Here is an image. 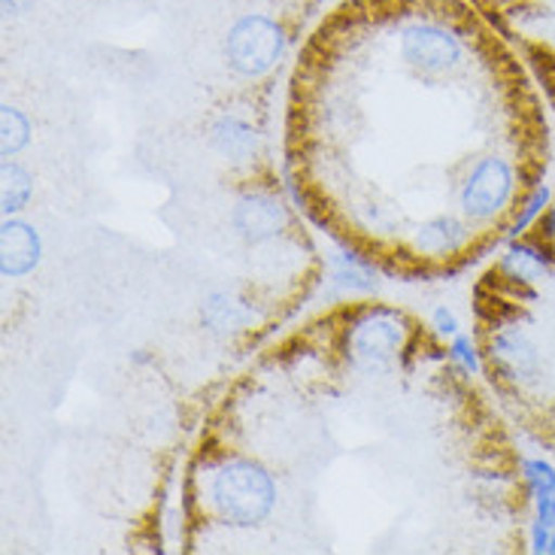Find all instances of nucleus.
<instances>
[{
  "instance_id": "obj_1",
  "label": "nucleus",
  "mask_w": 555,
  "mask_h": 555,
  "mask_svg": "<svg viewBox=\"0 0 555 555\" xmlns=\"http://www.w3.org/2000/svg\"><path fill=\"white\" fill-rule=\"evenodd\" d=\"M216 507L234 526H253L261 522L273 507V482L261 467L249 462H231L212 482Z\"/></svg>"
},
{
  "instance_id": "obj_2",
  "label": "nucleus",
  "mask_w": 555,
  "mask_h": 555,
  "mask_svg": "<svg viewBox=\"0 0 555 555\" xmlns=\"http://www.w3.org/2000/svg\"><path fill=\"white\" fill-rule=\"evenodd\" d=\"M225 52L241 76H264L283 59L285 34L268 15H243L228 30Z\"/></svg>"
},
{
  "instance_id": "obj_3",
  "label": "nucleus",
  "mask_w": 555,
  "mask_h": 555,
  "mask_svg": "<svg viewBox=\"0 0 555 555\" xmlns=\"http://www.w3.org/2000/svg\"><path fill=\"white\" fill-rule=\"evenodd\" d=\"M513 192V170L504 158H486L462 189V207L470 219H492Z\"/></svg>"
},
{
  "instance_id": "obj_4",
  "label": "nucleus",
  "mask_w": 555,
  "mask_h": 555,
  "mask_svg": "<svg viewBox=\"0 0 555 555\" xmlns=\"http://www.w3.org/2000/svg\"><path fill=\"white\" fill-rule=\"evenodd\" d=\"M401 344H404V328L398 315L383 313V310L364 315L352 331V356L361 367H371V371L389 364Z\"/></svg>"
},
{
  "instance_id": "obj_5",
  "label": "nucleus",
  "mask_w": 555,
  "mask_h": 555,
  "mask_svg": "<svg viewBox=\"0 0 555 555\" xmlns=\"http://www.w3.org/2000/svg\"><path fill=\"white\" fill-rule=\"evenodd\" d=\"M401 55L416 70L440 74V70H447V67H452L459 61L462 46H459V40L452 37L450 30L440 28V25H413L401 37Z\"/></svg>"
},
{
  "instance_id": "obj_6",
  "label": "nucleus",
  "mask_w": 555,
  "mask_h": 555,
  "mask_svg": "<svg viewBox=\"0 0 555 555\" xmlns=\"http://www.w3.org/2000/svg\"><path fill=\"white\" fill-rule=\"evenodd\" d=\"M492 359L511 379H534L538 367H541L538 346L531 344V337L519 328L498 331L492 340Z\"/></svg>"
},
{
  "instance_id": "obj_7",
  "label": "nucleus",
  "mask_w": 555,
  "mask_h": 555,
  "mask_svg": "<svg viewBox=\"0 0 555 555\" xmlns=\"http://www.w3.org/2000/svg\"><path fill=\"white\" fill-rule=\"evenodd\" d=\"M285 222V210L280 201L268 195H246L234 210V225L241 228L246 241H264L276 234Z\"/></svg>"
},
{
  "instance_id": "obj_8",
  "label": "nucleus",
  "mask_w": 555,
  "mask_h": 555,
  "mask_svg": "<svg viewBox=\"0 0 555 555\" xmlns=\"http://www.w3.org/2000/svg\"><path fill=\"white\" fill-rule=\"evenodd\" d=\"M40 261V237L25 222L3 225V273L22 276Z\"/></svg>"
},
{
  "instance_id": "obj_9",
  "label": "nucleus",
  "mask_w": 555,
  "mask_h": 555,
  "mask_svg": "<svg viewBox=\"0 0 555 555\" xmlns=\"http://www.w3.org/2000/svg\"><path fill=\"white\" fill-rule=\"evenodd\" d=\"M504 271L511 273L519 283H541L553 273V258L546 249L534 246V243H513L504 253Z\"/></svg>"
},
{
  "instance_id": "obj_10",
  "label": "nucleus",
  "mask_w": 555,
  "mask_h": 555,
  "mask_svg": "<svg viewBox=\"0 0 555 555\" xmlns=\"http://www.w3.org/2000/svg\"><path fill=\"white\" fill-rule=\"evenodd\" d=\"M462 241H465V225L450 219V216H440V219L425 222L420 228V234H416V246H420L422 253H431V256L452 253Z\"/></svg>"
},
{
  "instance_id": "obj_11",
  "label": "nucleus",
  "mask_w": 555,
  "mask_h": 555,
  "mask_svg": "<svg viewBox=\"0 0 555 555\" xmlns=\"http://www.w3.org/2000/svg\"><path fill=\"white\" fill-rule=\"evenodd\" d=\"M212 143H216V150L222 152V155L234 158V162H243L256 150V134L243 121L222 119L212 128Z\"/></svg>"
},
{
  "instance_id": "obj_12",
  "label": "nucleus",
  "mask_w": 555,
  "mask_h": 555,
  "mask_svg": "<svg viewBox=\"0 0 555 555\" xmlns=\"http://www.w3.org/2000/svg\"><path fill=\"white\" fill-rule=\"evenodd\" d=\"M204 319H207V325L216 331H234L243 328L253 313L243 307L241 300H234L231 295H212L207 304H204Z\"/></svg>"
},
{
  "instance_id": "obj_13",
  "label": "nucleus",
  "mask_w": 555,
  "mask_h": 555,
  "mask_svg": "<svg viewBox=\"0 0 555 555\" xmlns=\"http://www.w3.org/2000/svg\"><path fill=\"white\" fill-rule=\"evenodd\" d=\"M30 195V180L28 173L22 170L18 165H10V158H7V165H3V212L10 216V212H18L25 207V201Z\"/></svg>"
},
{
  "instance_id": "obj_14",
  "label": "nucleus",
  "mask_w": 555,
  "mask_h": 555,
  "mask_svg": "<svg viewBox=\"0 0 555 555\" xmlns=\"http://www.w3.org/2000/svg\"><path fill=\"white\" fill-rule=\"evenodd\" d=\"M531 550L555 555V495L538 501V519L531 528Z\"/></svg>"
},
{
  "instance_id": "obj_15",
  "label": "nucleus",
  "mask_w": 555,
  "mask_h": 555,
  "mask_svg": "<svg viewBox=\"0 0 555 555\" xmlns=\"http://www.w3.org/2000/svg\"><path fill=\"white\" fill-rule=\"evenodd\" d=\"M28 143V121L18 109L3 106V155L10 158Z\"/></svg>"
},
{
  "instance_id": "obj_16",
  "label": "nucleus",
  "mask_w": 555,
  "mask_h": 555,
  "mask_svg": "<svg viewBox=\"0 0 555 555\" xmlns=\"http://www.w3.org/2000/svg\"><path fill=\"white\" fill-rule=\"evenodd\" d=\"M526 470V480L531 486V492L538 501H546V498L555 495V467L541 462V459H534V462H526L522 465Z\"/></svg>"
},
{
  "instance_id": "obj_17",
  "label": "nucleus",
  "mask_w": 555,
  "mask_h": 555,
  "mask_svg": "<svg viewBox=\"0 0 555 555\" xmlns=\"http://www.w3.org/2000/svg\"><path fill=\"white\" fill-rule=\"evenodd\" d=\"M337 280L344 285H352V288H371L374 285L371 271L361 264L359 258L352 256H340V261H337Z\"/></svg>"
},
{
  "instance_id": "obj_18",
  "label": "nucleus",
  "mask_w": 555,
  "mask_h": 555,
  "mask_svg": "<svg viewBox=\"0 0 555 555\" xmlns=\"http://www.w3.org/2000/svg\"><path fill=\"white\" fill-rule=\"evenodd\" d=\"M546 204H550V189H546V185H541V189H538L534 195L528 197L526 210H522V216H519V219H516V225H513V234L526 231V228L531 225V222H534L538 216H541Z\"/></svg>"
},
{
  "instance_id": "obj_19",
  "label": "nucleus",
  "mask_w": 555,
  "mask_h": 555,
  "mask_svg": "<svg viewBox=\"0 0 555 555\" xmlns=\"http://www.w3.org/2000/svg\"><path fill=\"white\" fill-rule=\"evenodd\" d=\"M452 356L462 361L467 371H474V374L480 371V359H477V352H474V344H470L467 337H455V344H452Z\"/></svg>"
},
{
  "instance_id": "obj_20",
  "label": "nucleus",
  "mask_w": 555,
  "mask_h": 555,
  "mask_svg": "<svg viewBox=\"0 0 555 555\" xmlns=\"http://www.w3.org/2000/svg\"><path fill=\"white\" fill-rule=\"evenodd\" d=\"M435 325L440 334H459V322H455V315H452L450 310H443V307L435 313Z\"/></svg>"
},
{
  "instance_id": "obj_21",
  "label": "nucleus",
  "mask_w": 555,
  "mask_h": 555,
  "mask_svg": "<svg viewBox=\"0 0 555 555\" xmlns=\"http://www.w3.org/2000/svg\"><path fill=\"white\" fill-rule=\"evenodd\" d=\"M30 7V0H3V13L7 15H22Z\"/></svg>"
},
{
  "instance_id": "obj_22",
  "label": "nucleus",
  "mask_w": 555,
  "mask_h": 555,
  "mask_svg": "<svg viewBox=\"0 0 555 555\" xmlns=\"http://www.w3.org/2000/svg\"><path fill=\"white\" fill-rule=\"evenodd\" d=\"M546 234L555 241V204H553V210H550V219H546Z\"/></svg>"
}]
</instances>
